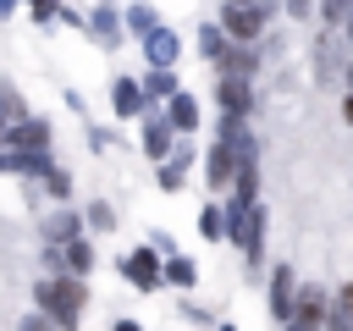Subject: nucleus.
<instances>
[{
	"mask_svg": "<svg viewBox=\"0 0 353 331\" xmlns=\"http://www.w3.org/2000/svg\"><path fill=\"white\" fill-rule=\"evenodd\" d=\"M342 116H347V127H353V94H347V99H342Z\"/></svg>",
	"mask_w": 353,
	"mask_h": 331,
	"instance_id": "72a5a7b5",
	"label": "nucleus"
},
{
	"mask_svg": "<svg viewBox=\"0 0 353 331\" xmlns=\"http://www.w3.org/2000/svg\"><path fill=\"white\" fill-rule=\"evenodd\" d=\"M77 226H83V221H77L72 210H61V215H50V221H44V243H55V248H66V243L77 237Z\"/></svg>",
	"mask_w": 353,
	"mask_h": 331,
	"instance_id": "dca6fc26",
	"label": "nucleus"
},
{
	"mask_svg": "<svg viewBox=\"0 0 353 331\" xmlns=\"http://www.w3.org/2000/svg\"><path fill=\"white\" fill-rule=\"evenodd\" d=\"M127 22H132V33H149V28H160L149 6H132V11H127Z\"/></svg>",
	"mask_w": 353,
	"mask_h": 331,
	"instance_id": "a878e982",
	"label": "nucleus"
},
{
	"mask_svg": "<svg viewBox=\"0 0 353 331\" xmlns=\"http://www.w3.org/2000/svg\"><path fill=\"white\" fill-rule=\"evenodd\" d=\"M325 325H331V331H353V314H347V309H331Z\"/></svg>",
	"mask_w": 353,
	"mask_h": 331,
	"instance_id": "7c9ffc66",
	"label": "nucleus"
},
{
	"mask_svg": "<svg viewBox=\"0 0 353 331\" xmlns=\"http://www.w3.org/2000/svg\"><path fill=\"white\" fill-rule=\"evenodd\" d=\"M320 17H325L331 28H336V22H347V0H325V6H320Z\"/></svg>",
	"mask_w": 353,
	"mask_h": 331,
	"instance_id": "c85d7f7f",
	"label": "nucleus"
},
{
	"mask_svg": "<svg viewBox=\"0 0 353 331\" xmlns=\"http://www.w3.org/2000/svg\"><path fill=\"white\" fill-rule=\"evenodd\" d=\"M121 276H127L138 292H154V287L165 281V265L154 259V248H132V254L121 259Z\"/></svg>",
	"mask_w": 353,
	"mask_h": 331,
	"instance_id": "f03ea898",
	"label": "nucleus"
},
{
	"mask_svg": "<svg viewBox=\"0 0 353 331\" xmlns=\"http://www.w3.org/2000/svg\"><path fill=\"white\" fill-rule=\"evenodd\" d=\"M143 94H149V99H171V94H176V77H171V66H149V77H143Z\"/></svg>",
	"mask_w": 353,
	"mask_h": 331,
	"instance_id": "a211bd4d",
	"label": "nucleus"
},
{
	"mask_svg": "<svg viewBox=\"0 0 353 331\" xmlns=\"http://www.w3.org/2000/svg\"><path fill=\"white\" fill-rule=\"evenodd\" d=\"M199 232H204V237H232V232H226V210H215V204H210V210L199 215Z\"/></svg>",
	"mask_w": 353,
	"mask_h": 331,
	"instance_id": "4be33fe9",
	"label": "nucleus"
},
{
	"mask_svg": "<svg viewBox=\"0 0 353 331\" xmlns=\"http://www.w3.org/2000/svg\"><path fill=\"white\" fill-rule=\"evenodd\" d=\"M44 188H50L55 199H66V193H72V177H66L61 166H50V171H44Z\"/></svg>",
	"mask_w": 353,
	"mask_h": 331,
	"instance_id": "393cba45",
	"label": "nucleus"
},
{
	"mask_svg": "<svg viewBox=\"0 0 353 331\" xmlns=\"http://www.w3.org/2000/svg\"><path fill=\"white\" fill-rule=\"evenodd\" d=\"M116 28H121V22H116V11H110V6H99V11H94V33L116 44Z\"/></svg>",
	"mask_w": 353,
	"mask_h": 331,
	"instance_id": "b1692460",
	"label": "nucleus"
},
{
	"mask_svg": "<svg viewBox=\"0 0 353 331\" xmlns=\"http://www.w3.org/2000/svg\"><path fill=\"white\" fill-rule=\"evenodd\" d=\"M22 331H61V325H55V320L44 325V314H33V320H22Z\"/></svg>",
	"mask_w": 353,
	"mask_h": 331,
	"instance_id": "2f4dec72",
	"label": "nucleus"
},
{
	"mask_svg": "<svg viewBox=\"0 0 353 331\" xmlns=\"http://www.w3.org/2000/svg\"><path fill=\"white\" fill-rule=\"evenodd\" d=\"M226 39H232L226 28H199V50H204L210 61H221V55H226Z\"/></svg>",
	"mask_w": 353,
	"mask_h": 331,
	"instance_id": "412c9836",
	"label": "nucleus"
},
{
	"mask_svg": "<svg viewBox=\"0 0 353 331\" xmlns=\"http://www.w3.org/2000/svg\"><path fill=\"white\" fill-rule=\"evenodd\" d=\"M143 83H132V77H116V116H138L143 110Z\"/></svg>",
	"mask_w": 353,
	"mask_h": 331,
	"instance_id": "4468645a",
	"label": "nucleus"
},
{
	"mask_svg": "<svg viewBox=\"0 0 353 331\" xmlns=\"http://www.w3.org/2000/svg\"><path fill=\"white\" fill-rule=\"evenodd\" d=\"M6 149H50V127L39 116H17L6 127Z\"/></svg>",
	"mask_w": 353,
	"mask_h": 331,
	"instance_id": "423d86ee",
	"label": "nucleus"
},
{
	"mask_svg": "<svg viewBox=\"0 0 353 331\" xmlns=\"http://www.w3.org/2000/svg\"><path fill=\"white\" fill-rule=\"evenodd\" d=\"M143 55H149V66H171V61L182 55V44H176L171 28H149V33H143Z\"/></svg>",
	"mask_w": 353,
	"mask_h": 331,
	"instance_id": "6e6552de",
	"label": "nucleus"
},
{
	"mask_svg": "<svg viewBox=\"0 0 353 331\" xmlns=\"http://www.w3.org/2000/svg\"><path fill=\"white\" fill-rule=\"evenodd\" d=\"M165 116H171V127H176V132H193V127H199V105H193V99H188L182 88L171 94V105H165Z\"/></svg>",
	"mask_w": 353,
	"mask_h": 331,
	"instance_id": "2eb2a0df",
	"label": "nucleus"
},
{
	"mask_svg": "<svg viewBox=\"0 0 353 331\" xmlns=\"http://www.w3.org/2000/svg\"><path fill=\"white\" fill-rule=\"evenodd\" d=\"M165 281H176V287H193V259L171 254V259H165Z\"/></svg>",
	"mask_w": 353,
	"mask_h": 331,
	"instance_id": "5701e85b",
	"label": "nucleus"
},
{
	"mask_svg": "<svg viewBox=\"0 0 353 331\" xmlns=\"http://www.w3.org/2000/svg\"><path fill=\"white\" fill-rule=\"evenodd\" d=\"M347 83H353V61H347Z\"/></svg>",
	"mask_w": 353,
	"mask_h": 331,
	"instance_id": "4c0bfd02",
	"label": "nucleus"
},
{
	"mask_svg": "<svg viewBox=\"0 0 353 331\" xmlns=\"http://www.w3.org/2000/svg\"><path fill=\"white\" fill-rule=\"evenodd\" d=\"M347 28H353V6H347Z\"/></svg>",
	"mask_w": 353,
	"mask_h": 331,
	"instance_id": "e433bc0d",
	"label": "nucleus"
},
{
	"mask_svg": "<svg viewBox=\"0 0 353 331\" xmlns=\"http://www.w3.org/2000/svg\"><path fill=\"white\" fill-rule=\"evenodd\" d=\"M232 188H237V199H243V204H254V193H259V160H254V149L237 160V177H232Z\"/></svg>",
	"mask_w": 353,
	"mask_h": 331,
	"instance_id": "ddd939ff",
	"label": "nucleus"
},
{
	"mask_svg": "<svg viewBox=\"0 0 353 331\" xmlns=\"http://www.w3.org/2000/svg\"><path fill=\"white\" fill-rule=\"evenodd\" d=\"M215 99H221V110H237V116H248V110H254L248 77H232V72H221V83H215Z\"/></svg>",
	"mask_w": 353,
	"mask_h": 331,
	"instance_id": "0eeeda50",
	"label": "nucleus"
},
{
	"mask_svg": "<svg viewBox=\"0 0 353 331\" xmlns=\"http://www.w3.org/2000/svg\"><path fill=\"white\" fill-rule=\"evenodd\" d=\"M320 325H325V292L320 287H303L298 303H292V314L281 320V331H320Z\"/></svg>",
	"mask_w": 353,
	"mask_h": 331,
	"instance_id": "7ed1b4c3",
	"label": "nucleus"
},
{
	"mask_svg": "<svg viewBox=\"0 0 353 331\" xmlns=\"http://www.w3.org/2000/svg\"><path fill=\"white\" fill-rule=\"evenodd\" d=\"M116 331H138V325H132V320H121V325H116Z\"/></svg>",
	"mask_w": 353,
	"mask_h": 331,
	"instance_id": "c9c22d12",
	"label": "nucleus"
},
{
	"mask_svg": "<svg viewBox=\"0 0 353 331\" xmlns=\"http://www.w3.org/2000/svg\"><path fill=\"white\" fill-rule=\"evenodd\" d=\"M28 6H33L39 22H55V17H61V0H28Z\"/></svg>",
	"mask_w": 353,
	"mask_h": 331,
	"instance_id": "c756f323",
	"label": "nucleus"
},
{
	"mask_svg": "<svg viewBox=\"0 0 353 331\" xmlns=\"http://www.w3.org/2000/svg\"><path fill=\"white\" fill-rule=\"evenodd\" d=\"M336 309H347V314H353V281H347V287L336 292Z\"/></svg>",
	"mask_w": 353,
	"mask_h": 331,
	"instance_id": "473e14b6",
	"label": "nucleus"
},
{
	"mask_svg": "<svg viewBox=\"0 0 353 331\" xmlns=\"http://www.w3.org/2000/svg\"><path fill=\"white\" fill-rule=\"evenodd\" d=\"M11 6H17V0H0V17H11Z\"/></svg>",
	"mask_w": 353,
	"mask_h": 331,
	"instance_id": "f704fd0d",
	"label": "nucleus"
},
{
	"mask_svg": "<svg viewBox=\"0 0 353 331\" xmlns=\"http://www.w3.org/2000/svg\"><path fill=\"white\" fill-rule=\"evenodd\" d=\"M221 138L237 149V154H248L254 149V138H248V116H237V110H226V121H221Z\"/></svg>",
	"mask_w": 353,
	"mask_h": 331,
	"instance_id": "f3484780",
	"label": "nucleus"
},
{
	"mask_svg": "<svg viewBox=\"0 0 353 331\" xmlns=\"http://www.w3.org/2000/svg\"><path fill=\"white\" fill-rule=\"evenodd\" d=\"M237 160H243V154H237V149L221 138V143L210 149V188H232V177H237Z\"/></svg>",
	"mask_w": 353,
	"mask_h": 331,
	"instance_id": "9b49d317",
	"label": "nucleus"
},
{
	"mask_svg": "<svg viewBox=\"0 0 353 331\" xmlns=\"http://www.w3.org/2000/svg\"><path fill=\"white\" fill-rule=\"evenodd\" d=\"M221 72H232V77H254L259 72V55L237 39V44H226V55H221Z\"/></svg>",
	"mask_w": 353,
	"mask_h": 331,
	"instance_id": "f8f14e48",
	"label": "nucleus"
},
{
	"mask_svg": "<svg viewBox=\"0 0 353 331\" xmlns=\"http://www.w3.org/2000/svg\"><path fill=\"white\" fill-rule=\"evenodd\" d=\"M232 237H237L243 259H248V265H259V254H265V210H259V204H248V210H243V221L232 226Z\"/></svg>",
	"mask_w": 353,
	"mask_h": 331,
	"instance_id": "39448f33",
	"label": "nucleus"
},
{
	"mask_svg": "<svg viewBox=\"0 0 353 331\" xmlns=\"http://www.w3.org/2000/svg\"><path fill=\"white\" fill-rule=\"evenodd\" d=\"M171 132H176L171 116H149V121H143V154H149V160H165V154H171Z\"/></svg>",
	"mask_w": 353,
	"mask_h": 331,
	"instance_id": "9d476101",
	"label": "nucleus"
},
{
	"mask_svg": "<svg viewBox=\"0 0 353 331\" xmlns=\"http://www.w3.org/2000/svg\"><path fill=\"white\" fill-rule=\"evenodd\" d=\"M292 303H298V276L281 265V270L270 276V314H276V320H287V314H292Z\"/></svg>",
	"mask_w": 353,
	"mask_h": 331,
	"instance_id": "1a4fd4ad",
	"label": "nucleus"
},
{
	"mask_svg": "<svg viewBox=\"0 0 353 331\" xmlns=\"http://www.w3.org/2000/svg\"><path fill=\"white\" fill-rule=\"evenodd\" d=\"M66 270H72V276H83V270H94V248H88L83 237H72V243H66Z\"/></svg>",
	"mask_w": 353,
	"mask_h": 331,
	"instance_id": "aec40b11",
	"label": "nucleus"
},
{
	"mask_svg": "<svg viewBox=\"0 0 353 331\" xmlns=\"http://www.w3.org/2000/svg\"><path fill=\"white\" fill-rule=\"evenodd\" d=\"M33 298H39L44 320H55L61 331H77L83 303H88V287H83V276H44V281L33 287Z\"/></svg>",
	"mask_w": 353,
	"mask_h": 331,
	"instance_id": "f257e3e1",
	"label": "nucleus"
},
{
	"mask_svg": "<svg viewBox=\"0 0 353 331\" xmlns=\"http://www.w3.org/2000/svg\"><path fill=\"white\" fill-rule=\"evenodd\" d=\"M182 171H188V149H176V160H160V188L176 193L182 188Z\"/></svg>",
	"mask_w": 353,
	"mask_h": 331,
	"instance_id": "6ab92c4d",
	"label": "nucleus"
},
{
	"mask_svg": "<svg viewBox=\"0 0 353 331\" xmlns=\"http://www.w3.org/2000/svg\"><path fill=\"white\" fill-rule=\"evenodd\" d=\"M221 28H226L232 39H243V44H248V39L265 28V11H259L254 0H226V11H221Z\"/></svg>",
	"mask_w": 353,
	"mask_h": 331,
	"instance_id": "20e7f679",
	"label": "nucleus"
},
{
	"mask_svg": "<svg viewBox=\"0 0 353 331\" xmlns=\"http://www.w3.org/2000/svg\"><path fill=\"white\" fill-rule=\"evenodd\" d=\"M17 116H22V105H17V94H11V88H0V127H11Z\"/></svg>",
	"mask_w": 353,
	"mask_h": 331,
	"instance_id": "cd10ccee",
	"label": "nucleus"
},
{
	"mask_svg": "<svg viewBox=\"0 0 353 331\" xmlns=\"http://www.w3.org/2000/svg\"><path fill=\"white\" fill-rule=\"evenodd\" d=\"M88 226H94V232H110V226H116L110 204H88Z\"/></svg>",
	"mask_w": 353,
	"mask_h": 331,
	"instance_id": "bb28decb",
	"label": "nucleus"
}]
</instances>
